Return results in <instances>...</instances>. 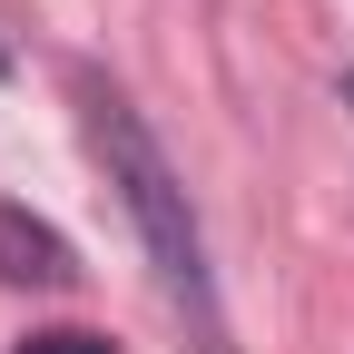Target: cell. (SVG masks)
Listing matches in <instances>:
<instances>
[{
    "label": "cell",
    "instance_id": "obj_3",
    "mask_svg": "<svg viewBox=\"0 0 354 354\" xmlns=\"http://www.w3.org/2000/svg\"><path fill=\"white\" fill-rule=\"evenodd\" d=\"M20 354H118V344L88 325H39V335H20Z\"/></svg>",
    "mask_w": 354,
    "mask_h": 354
},
{
    "label": "cell",
    "instance_id": "obj_4",
    "mask_svg": "<svg viewBox=\"0 0 354 354\" xmlns=\"http://www.w3.org/2000/svg\"><path fill=\"white\" fill-rule=\"evenodd\" d=\"M344 109H354V79H344Z\"/></svg>",
    "mask_w": 354,
    "mask_h": 354
},
{
    "label": "cell",
    "instance_id": "obj_1",
    "mask_svg": "<svg viewBox=\"0 0 354 354\" xmlns=\"http://www.w3.org/2000/svg\"><path fill=\"white\" fill-rule=\"evenodd\" d=\"M69 99H79V128H88V148H99L109 187L128 197V216H138V236H148V256H158L167 305L187 315V344H197V354H236V344H227V305H216V276H207L197 207H187V187H177L167 148L148 138V118L128 109L99 69H69Z\"/></svg>",
    "mask_w": 354,
    "mask_h": 354
},
{
    "label": "cell",
    "instance_id": "obj_2",
    "mask_svg": "<svg viewBox=\"0 0 354 354\" xmlns=\"http://www.w3.org/2000/svg\"><path fill=\"white\" fill-rule=\"evenodd\" d=\"M0 286H79V256L50 216H30L0 197Z\"/></svg>",
    "mask_w": 354,
    "mask_h": 354
}]
</instances>
